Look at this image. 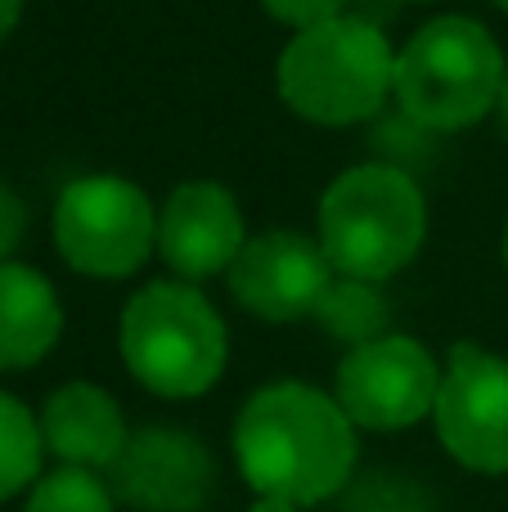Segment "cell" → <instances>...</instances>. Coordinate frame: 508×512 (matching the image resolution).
Masks as SVG:
<instances>
[{
  "mask_svg": "<svg viewBox=\"0 0 508 512\" xmlns=\"http://www.w3.org/2000/svg\"><path fill=\"white\" fill-rule=\"evenodd\" d=\"M234 459L257 495L324 504L356 472V423L320 387L270 382L234 418Z\"/></svg>",
  "mask_w": 508,
  "mask_h": 512,
  "instance_id": "6da1fadb",
  "label": "cell"
},
{
  "mask_svg": "<svg viewBox=\"0 0 508 512\" xmlns=\"http://www.w3.org/2000/svg\"><path fill=\"white\" fill-rule=\"evenodd\" d=\"M41 436L45 450L59 454L68 468L90 472H108L131 441L117 400L95 382H68L54 391L41 409Z\"/></svg>",
  "mask_w": 508,
  "mask_h": 512,
  "instance_id": "7c38bea8",
  "label": "cell"
},
{
  "mask_svg": "<svg viewBox=\"0 0 508 512\" xmlns=\"http://www.w3.org/2000/svg\"><path fill=\"white\" fill-rule=\"evenodd\" d=\"M423 230V194L396 167H351L320 198V248L347 279H392L419 256Z\"/></svg>",
  "mask_w": 508,
  "mask_h": 512,
  "instance_id": "3957f363",
  "label": "cell"
},
{
  "mask_svg": "<svg viewBox=\"0 0 508 512\" xmlns=\"http://www.w3.org/2000/svg\"><path fill=\"white\" fill-rule=\"evenodd\" d=\"M230 292L248 315L288 324V319L315 315L338 270L329 265L320 243L288 230H270L243 243L230 270Z\"/></svg>",
  "mask_w": 508,
  "mask_h": 512,
  "instance_id": "9c48e42d",
  "label": "cell"
},
{
  "mask_svg": "<svg viewBox=\"0 0 508 512\" xmlns=\"http://www.w3.org/2000/svg\"><path fill=\"white\" fill-rule=\"evenodd\" d=\"M225 324L216 306L189 283L158 279L122 310V360L153 396L189 400L216 387L225 369Z\"/></svg>",
  "mask_w": 508,
  "mask_h": 512,
  "instance_id": "5b68a950",
  "label": "cell"
},
{
  "mask_svg": "<svg viewBox=\"0 0 508 512\" xmlns=\"http://www.w3.org/2000/svg\"><path fill=\"white\" fill-rule=\"evenodd\" d=\"M23 5H27V0H0V41H5V36L18 27V18H23Z\"/></svg>",
  "mask_w": 508,
  "mask_h": 512,
  "instance_id": "d6986e66",
  "label": "cell"
},
{
  "mask_svg": "<svg viewBox=\"0 0 508 512\" xmlns=\"http://www.w3.org/2000/svg\"><path fill=\"white\" fill-rule=\"evenodd\" d=\"M23 230H27V207L18 203L14 189L0 185V261H5V256L18 248Z\"/></svg>",
  "mask_w": 508,
  "mask_h": 512,
  "instance_id": "ac0fdd59",
  "label": "cell"
},
{
  "mask_svg": "<svg viewBox=\"0 0 508 512\" xmlns=\"http://www.w3.org/2000/svg\"><path fill=\"white\" fill-rule=\"evenodd\" d=\"M63 333V306L50 279L32 265L0 261V369L18 373L41 364Z\"/></svg>",
  "mask_w": 508,
  "mask_h": 512,
  "instance_id": "4fadbf2b",
  "label": "cell"
},
{
  "mask_svg": "<svg viewBox=\"0 0 508 512\" xmlns=\"http://www.w3.org/2000/svg\"><path fill=\"white\" fill-rule=\"evenodd\" d=\"M248 243L243 212L234 194L216 180H189L171 189L158 216V252L180 279H212L230 270L234 256Z\"/></svg>",
  "mask_w": 508,
  "mask_h": 512,
  "instance_id": "8fae6325",
  "label": "cell"
},
{
  "mask_svg": "<svg viewBox=\"0 0 508 512\" xmlns=\"http://www.w3.org/2000/svg\"><path fill=\"white\" fill-rule=\"evenodd\" d=\"M279 99L315 126L369 122L396 90V54L365 18H329L284 45L275 63Z\"/></svg>",
  "mask_w": 508,
  "mask_h": 512,
  "instance_id": "7a4b0ae2",
  "label": "cell"
},
{
  "mask_svg": "<svg viewBox=\"0 0 508 512\" xmlns=\"http://www.w3.org/2000/svg\"><path fill=\"white\" fill-rule=\"evenodd\" d=\"M45 459V436L41 423L27 414V405H18L14 396L0 391V499H14L18 490L36 486V472Z\"/></svg>",
  "mask_w": 508,
  "mask_h": 512,
  "instance_id": "9a60e30c",
  "label": "cell"
},
{
  "mask_svg": "<svg viewBox=\"0 0 508 512\" xmlns=\"http://www.w3.org/2000/svg\"><path fill=\"white\" fill-rule=\"evenodd\" d=\"M495 113H500L504 131H508V72H504V90H500V104H495Z\"/></svg>",
  "mask_w": 508,
  "mask_h": 512,
  "instance_id": "44dd1931",
  "label": "cell"
},
{
  "mask_svg": "<svg viewBox=\"0 0 508 512\" xmlns=\"http://www.w3.org/2000/svg\"><path fill=\"white\" fill-rule=\"evenodd\" d=\"M315 319L329 328V337H342V342L360 346V342L383 337L387 301H383V292H378V283L338 274V279L329 283V292H324V301L315 306Z\"/></svg>",
  "mask_w": 508,
  "mask_h": 512,
  "instance_id": "5bb4252c",
  "label": "cell"
},
{
  "mask_svg": "<svg viewBox=\"0 0 508 512\" xmlns=\"http://www.w3.org/2000/svg\"><path fill=\"white\" fill-rule=\"evenodd\" d=\"M495 5H500V9H504V14H508V0H495Z\"/></svg>",
  "mask_w": 508,
  "mask_h": 512,
  "instance_id": "603a6c76",
  "label": "cell"
},
{
  "mask_svg": "<svg viewBox=\"0 0 508 512\" xmlns=\"http://www.w3.org/2000/svg\"><path fill=\"white\" fill-rule=\"evenodd\" d=\"M441 364L423 342L405 333H383L374 342L351 346V355L338 364V405L347 418L369 432H396L414 427L437 409Z\"/></svg>",
  "mask_w": 508,
  "mask_h": 512,
  "instance_id": "52a82bcc",
  "label": "cell"
},
{
  "mask_svg": "<svg viewBox=\"0 0 508 512\" xmlns=\"http://www.w3.org/2000/svg\"><path fill=\"white\" fill-rule=\"evenodd\" d=\"M504 261H508V225H504Z\"/></svg>",
  "mask_w": 508,
  "mask_h": 512,
  "instance_id": "7402d4cb",
  "label": "cell"
},
{
  "mask_svg": "<svg viewBox=\"0 0 508 512\" xmlns=\"http://www.w3.org/2000/svg\"><path fill=\"white\" fill-rule=\"evenodd\" d=\"M504 90V54L477 18L446 14L396 54V99L428 131H464L495 113Z\"/></svg>",
  "mask_w": 508,
  "mask_h": 512,
  "instance_id": "277c9868",
  "label": "cell"
},
{
  "mask_svg": "<svg viewBox=\"0 0 508 512\" xmlns=\"http://www.w3.org/2000/svg\"><path fill=\"white\" fill-rule=\"evenodd\" d=\"M54 243L72 270L90 279H126L158 243V212L149 194L122 176H81L59 194Z\"/></svg>",
  "mask_w": 508,
  "mask_h": 512,
  "instance_id": "8992f818",
  "label": "cell"
},
{
  "mask_svg": "<svg viewBox=\"0 0 508 512\" xmlns=\"http://www.w3.org/2000/svg\"><path fill=\"white\" fill-rule=\"evenodd\" d=\"M437 436L468 472H508V360L482 346H455L437 391Z\"/></svg>",
  "mask_w": 508,
  "mask_h": 512,
  "instance_id": "ba28073f",
  "label": "cell"
},
{
  "mask_svg": "<svg viewBox=\"0 0 508 512\" xmlns=\"http://www.w3.org/2000/svg\"><path fill=\"white\" fill-rule=\"evenodd\" d=\"M108 472L117 499L140 512H194L212 495V454L176 427L135 432Z\"/></svg>",
  "mask_w": 508,
  "mask_h": 512,
  "instance_id": "30bf717a",
  "label": "cell"
},
{
  "mask_svg": "<svg viewBox=\"0 0 508 512\" xmlns=\"http://www.w3.org/2000/svg\"><path fill=\"white\" fill-rule=\"evenodd\" d=\"M23 512H113V495L90 468H68L45 472L32 486Z\"/></svg>",
  "mask_w": 508,
  "mask_h": 512,
  "instance_id": "2e32d148",
  "label": "cell"
},
{
  "mask_svg": "<svg viewBox=\"0 0 508 512\" xmlns=\"http://www.w3.org/2000/svg\"><path fill=\"white\" fill-rule=\"evenodd\" d=\"M252 512H297V504H288V499H275V495H257Z\"/></svg>",
  "mask_w": 508,
  "mask_h": 512,
  "instance_id": "ffe728a7",
  "label": "cell"
},
{
  "mask_svg": "<svg viewBox=\"0 0 508 512\" xmlns=\"http://www.w3.org/2000/svg\"><path fill=\"white\" fill-rule=\"evenodd\" d=\"M261 5H266V14L279 18L284 27L306 32V27H320V23H329V18H338L347 0H261Z\"/></svg>",
  "mask_w": 508,
  "mask_h": 512,
  "instance_id": "e0dca14e",
  "label": "cell"
}]
</instances>
